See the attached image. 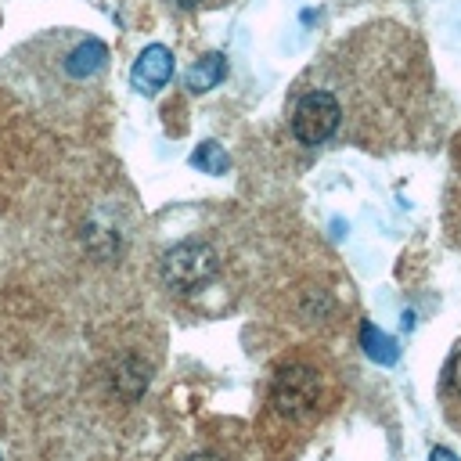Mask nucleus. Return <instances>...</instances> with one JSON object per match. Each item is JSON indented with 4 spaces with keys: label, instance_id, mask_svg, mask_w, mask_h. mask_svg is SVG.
Returning <instances> with one entry per match:
<instances>
[{
    "label": "nucleus",
    "instance_id": "obj_6",
    "mask_svg": "<svg viewBox=\"0 0 461 461\" xmlns=\"http://www.w3.org/2000/svg\"><path fill=\"white\" fill-rule=\"evenodd\" d=\"M223 76H227V61H223V54H205L198 65H191V72H187V86H191L194 94H202V90H212Z\"/></svg>",
    "mask_w": 461,
    "mask_h": 461
},
{
    "label": "nucleus",
    "instance_id": "obj_12",
    "mask_svg": "<svg viewBox=\"0 0 461 461\" xmlns=\"http://www.w3.org/2000/svg\"><path fill=\"white\" fill-rule=\"evenodd\" d=\"M187 461H220V457H212V454H191Z\"/></svg>",
    "mask_w": 461,
    "mask_h": 461
},
{
    "label": "nucleus",
    "instance_id": "obj_7",
    "mask_svg": "<svg viewBox=\"0 0 461 461\" xmlns=\"http://www.w3.org/2000/svg\"><path fill=\"white\" fill-rule=\"evenodd\" d=\"M191 166H198L202 173H212V176H220V173H227L230 158H227V151H223L216 140H205V144H198V148L191 151Z\"/></svg>",
    "mask_w": 461,
    "mask_h": 461
},
{
    "label": "nucleus",
    "instance_id": "obj_8",
    "mask_svg": "<svg viewBox=\"0 0 461 461\" xmlns=\"http://www.w3.org/2000/svg\"><path fill=\"white\" fill-rule=\"evenodd\" d=\"M360 339H364V349H367L371 360H378V364H393V360H396V346H393V339L382 335L375 324H364V328H360Z\"/></svg>",
    "mask_w": 461,
    "mask_h": 461
},
{
    "label": "nucleus",
    "instance_id": "obj_13",
    "mask_svg": "<svg viewBox=\"0 0 461 461\" xmlns=\"http://www.w3.org/2000/svg\"><path fill=\"white\" fill-rule=\"evenodd\" d=\"M180 7H194V4H202V0H176Z\"/></svg>",
    "mask_w": 461,
    "mask_h": 461
},
{
    "label": "nucleus",
    "instance_id": "obj_9",
    "mask_svg": "<svg viewBox=\"0 0 461 461\" xmlns=\"http://www.w3.org/2000/svg\"><path fill=\"white\" fill-rule=\"evenodd\" d=\"M115 382H119V389H122L126 396H137V393L148 385V371H144L137 360H122V364H119Z\"/></svg>",
    "mask_w": 461,
    "mask_h": 461
},
{
    "label": "nucleus",
    "instance_id": "obj_10",
    "mask_svg": "<svg viewBox=\"0 0 461 461\" xmlns=\"http://www.w3.org/2000/svg\"><path fill=\"white\" fill-rule=\"evenodd\" d=\"M450 382H454V389L461 393V353L454 357V367H450Z\"/></svg>",
    "mask_w": 461,
    "mask_h": 461
},
{
    "label": "nucleus",
    "instance_id": "obj_4",
    "mask_svg": "<svg viewBox=\"0 0 461 461\" xmlns=\"http://www.w3.org/2000/svg\"><path fill=\"white\" fill-rule=\"evenodd\" d=\"M169 76H173V54H169L162 43L144 47V50L137 54L133 68H130V83H133V90H140V94H155L158 86L169 83Z\"/></svg>",
    "mask_w": 461,
    "mask_h": 461
},
{
    "label": "nucleus",
    "instance_id": "obj_3",
    "mask_svg": "<svg viewBox=\"0 0 461 461\" xmlns=\"http://www.w3.org/2000/svg\"><path fill=\"white\" fill-rule=\"evenodd\" d=\"M321 396V375L306 364H288L277 371L270 400L281 414H306Z\"/></svg>",
    "mask_w": 461,
    "mask_h": 461
},
{
    "label": "nucleus",
    "instance_id": "obj_2",
    "mask_svg": "<svg viewBox=\"0 0 461 461\" xmlns=\"http://www.w3.org/2000/svg\"><path fill=\"white\" fill-rule=\"evenodd\" d=\"M342 122V104L335 101L331 90H306L295 108H292V133L299 137V144H324Z\"/></svg>",
    "mask_w": 461,
    "mask_h": 461
},
{
    "label": "nucleus",
    "instance_id": "obj_14",
    "mask_svg": "<svg viewBox=\"0 0 461 461\" xmlns=\"http://www.w3.org/2000/svg\"><path fill=\"white\" fill-rule=\"evenodd\" d=\"M0 461H4V454H0Z\"/></svg>",
    "mask_w": 461,
    "mask_h": 461
},
{
    "label": "nucleus",
    "instance_id": "obj_1",
    "mask_svg": "<svg viewBox=\"0 0 461 461\" xmlns=\"http://www.w3.org/2000/svg\"><path fill=\"white\" fill-rule=\"evenodd\" d=\"M216 270H220V259L205 241H180L162 256V281L180 292L202 288L205 281L216 277Z\"/></svg>",
    "mask_w": 461,
    "mask_h": 461
},
{
    "label": "nucleus",
    "instance_id": "obj_11",
    "mask_svg": "<svg viewBox=\"0 0 461 461\" xmlns=\"http://www.w3.org/2000/svg\"><path fill=\"white\" fill-rule=\"evenodd\" d=\"M429 461H454V454H450L447 447H436V450L429 454Z\"/></svg>",
    "mask_w": 461,
    "mask_h": 461
},
{
    "label": "nucleus",
    "instance_id": "obj_5",
    "mask_svg": "<svg viewBox=\"0 0 461 461\" xmlns=\"http://www.w3.org/2000/svg\"><path fill=\"white\" fill-rule=\"evenodd\" d=\"M104 58H108V47H104L101 40H86V43H79V47L65 58V68H68V76L83 79V76H94V72L104 65Z\"/></svg>",
    "mask_w": 461,
    "mask_h": 461
}]
</instances>
